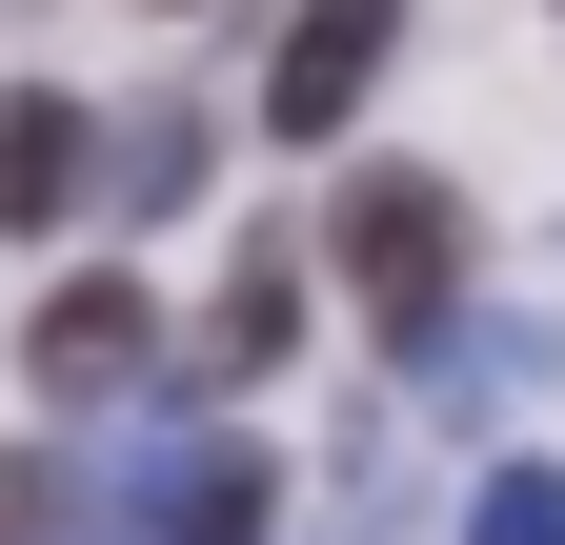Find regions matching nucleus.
<instances>
[{
	"label": "nucleus",
	"instance_id": "f257e3e1",
	"mask_svg": "<svg viewBox=\"0 0 565 545\" xmlns=\"http://www.w3.org/2000/svg\"><path fill=\"white\" fill-rule=\"evenodd\" d=\"M343 284H364V323L404 364H445L465 344V182L445 162H364L343 182Z\"/></svg>",
	"mask_w": 565,
	"mask_h": 545
},
{
	"label": "nucleus",
	"instance_id": "f03ea898",
	"mask_svg": "<svg viewBox=\"0 0 565 545\" xmlns=\"http://www.w3.org/2000/svg\"><path fill=\"white\" fill-rule=\"evenodd\" d=\"M282 525V464L243 425H141V464L102 485V545H263Z\"/></svg>",
	"mask_w": 565,
	"mask_h": 545
},
{
	"label": "nucleus",
	"instance_id": "7ed1b4c3",
	"mask_svg": "<svg viewBox=\"0 0 565 545\" xmlns=\"http://www.w3.org/2000/svg\"><path fill=\"white\" fill-rule=\"evenodd\" d=\"M384 41H404V0H303L282 61H263V121H282V142H343L364 82H384Z\"/></svg>",
	"mask_w": 565,
	"mask_h": 545
},
{
	"label": "nucleus",
	"instance_id": "20e7f679",
	"mask_svg": "<svg viewBox=\"0 0 565 545\" xmlns=\"http://www.w3.org/2000/svg\"><path fill=\"white\" fill-rule=\"evenodd\" d=\"M82 182H102V121L61 101V82H0V243H41Z\"/></svg>",
	"mask_w": 565,
	"mask_h": 545
},
{
	"label": "nucleus",
	"instance_id": "39448f33",
	"mask_svg": "<svg viewBox=\"0 0 565 545\" xmlns=\"http://www.w3.org/2000/svg\"><path fill=\"white\" fill-rule=\"evenodd\" d=\"M41 384H61V404L162 384V303H141V284H61V303H41Z\"/></svg>",
	"mask_w": 565,
	"mask_h": 545
},
{
	"label": "nucleus",
	"instance_id": "423d86ee",
	"mask_svg": "<svg viewBox=\"0 0 565 545\" xmlns=\"http://www.w3.org/2000/svg\"><path fill=\"white\" fill-rule=\"evenodd\" d=\"M202 364H223V384H263V364H303V243H282V223H263V243L223 263V323H202Z\"/></svg>",
	"mask_w": 565,
	"mask_h": 545
},
{
	"label": "nucleus",
	"instance_id": "0eeeda50",
	"mask_svg": "<svg viewBox=\"0 0 565 545\" xmlns=\"http://www.w3.org/2000/svg\"><path fill=\"white\" fill-rule=\"evenodd\" d=\"M102 202H141V223H162V202H202V121H182V101L102 121Z\"/></svg>",
	"mask_w": 565,
	"mask_h": 545
},
{
	"label": "nucleus",
	"instance_id": "6e6552de",
	"mask_svg": "<svg viewBox=\"0 0 565 545\" xmlns=\"http://www.w3.org/2000/svg\"><path fill=\"white\" fill-rule=\"evenodd\" d=\"M465 545H565V464H545V445H505V464L465 485Z\"/></svg>",
	"mask_w": 565,
	"mask_h": 545
},
{
	"label": "nucleus",
	"instance_id": "1a4fd4ad",
	"mask_svg": "<svg viewBox=\"0 0 565 545\" xmlns=\"http://www.w3.org/2000/svg\"><path fill=\"white\" fill-rule=\"evenodd\" d=\"M102 505H82V464L61 445H0V545H82Z\"/></svg>",
	"mask_w": 565,
	"mask_h": 545
},
{
	"label": "nucleus",
	"instance_id": "9d476101",
	"mask_svg": "<svg viewBox=\"0 0 565 545\" xmlns=\"http://www.w3.org/2000/svg\"><path fill=\"white\" fill-rule=\"evenodd\" d=\"M162 21H202V0H162Z\"/></svg>",
	"mask_w": 565,
	"mask_h": 545
}]
</instances>
